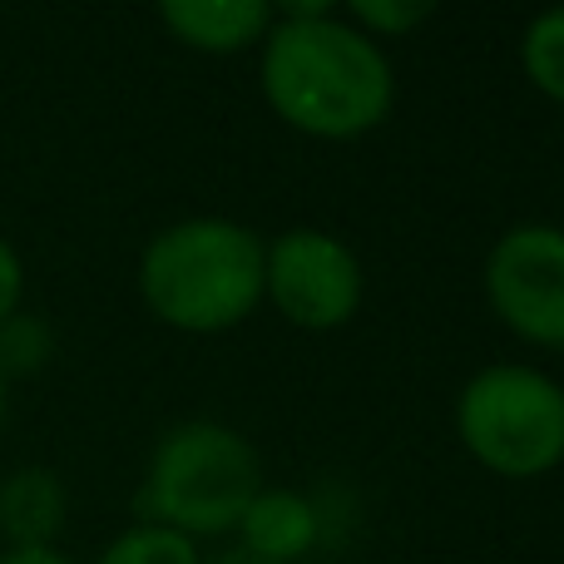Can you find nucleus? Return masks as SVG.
<instances>
[{"label":"nucleus","mask_w":564,"mask_h":564,"mask_svg":"<svg viewBox=\"0 0 564 564\" xmlns=\"http://www.w3.org/2000/svg\"><path fill=\"white\" fill-rule=\"evenodd\" d=\"M258 89L288 129L307 139H361L397 105L387 45L361 35L332 0H282L258 45Z\"/></svg>","instance_id":"f257e3e1"},{"label":"nucleus","mask_w":564,"mask_h":564,"mask_svg":"<svg viewBox=\"0 0 564 564\" xmlns=\"http://www.w3.org/2000/svg\"><path fill=\"white\" fill-rule=\"evenodd\" d=\"M139 297L174 332L218 337L243 327L263 302V238L224 214L178 218L139 253Z\"/></svg>","instance_id":"f03ea898"},{"label":"nucleus","mask_w":564,"mask_h":564,"mask_svg":"<svg viewBox=\"0 0 564 564\" xmlns=\"http://www.w3.org/2000/svg\"><path fill=\"white\" fill-rule=\"evenodd\" d=\"M263 486V456L253 441L228 421L194 416L159 436L134 490V516L188 540L234 535Z\"/></svg>","instance_id":"7ed1b4c3"},{"label":"nucleus","mask_w":564,"mask_h":564,"mask_svg":"<svg viewBox=\"0 0 564 564\" xmlns=\"http://www.w3.org/2000/svg\"><path fill=\"white\" fill-rule=\"evenodd\" d=\"M456 441L506 480H540L564 460V381L530 361H490L456 391Z\"/></svg>","instance_id":"20e7f679"},{"label":"nucleus","mask_w":564,"mask_h":564,"mask_svg":"<svg viewBox=\"0 0 564 564\" xmlns=\"http://www.w3.org/2000/svg\"><path fill=\"white\" fill-rule=\"evenodd\" d=\"M367 297V273L347 238L327 228H282L263 238V302L302 332H337L357 317Z\"/></svg>","instance_id":"39448f33"},{"label":"nucleus","mask_w":564,"mask_h":564,"mask_svg":"<svg viewBox=\"0 0 564 564\" xmlns=\"http://www.w3.org/2000/svg\"><path fill=\"white\" fill-rule=\"evenodd\" d=\"M480 288L520 341L564 351V224H510L490 243Z\"/></svg>","instance_id":"423d86ee"},{"label":"nucleus","mask_w":564,"mask_h":564,"mask_svg":"<svg viewBox=\"0 0 564 564\" xmlns=\"http://www.w3.org/2000/svg\"><path fill=\"white\" fill-rule=\"evenodd\" d=\"M234 535H238V545L253 550V555L268 564L307 560L317 545H327V535H322V510H317V500H312V490H288V486L258 490Z\"/></svg>","instance_id":"0eeeda50"},{"label":"nucleus","mask_w":564,"mask_h":564,"mask_svg":"<svg viewBox=\"0 0 564 564\" xmlns=\"http://www.w3.org/2000/svg\"><path fill=\"white\" fill-rule=\"evenodd\" d=\"M159 25L188 50L238 55V50L263 45V35L273 30V6L268 0H164Z\"/></svg>","instance_id":"6e6552de"},{"label":"nucleus","mask_w":564,"mask_h":564,"mask_svg":"<svg viewBox=\"0 0 564 564\" xmlns=\"http://www.w3.org/2000/svg\"><path fill=\"white\" fill-rule=\"evenodd\" d=\"M65 480L50 466H20L0 480V540L10 550H50L65 530Z\"/></svg>","instance_id":"1a4fd4ad"},{"label":"nucleus","mask_w":564,"mask_h":564,"mask_svg":"<svg viewBox=\"0 0 564 564\" xmlns=\"http://www.w3.org/2000/svg\"><path fill=\"white\" fill-rule=\"evenodd\" d=\"M520 69L545 99L564 105V6H545L520 30Z\"/></svg>","instance_id":"9d476101"},{"label":"nucleus","mask_w":564,"mask_h":564,"mask_svg":"<svg viewBox=\"0 0 564 564\" xmlns=\"http://www.w3.org/2000/svg\"><path fill=\"white\" fill-rule=\"evenodd\" d=\"M99 564H204V550H198V540L178 535V530L134 520L129 530H119L109 540Z\"/></svg>","instance_id":"9b49d317"},{"label":"nucleus","mask_w":564,"mask_h":564,"mask_svg":"<svg viewBox=\"0 0 564 564\" xmlns=\"http://www.w3.org/2000/svg\"><path fill=\"white\" fill-rule=\"evenodd\" d=\"M50 357H55V332H50V322L40 317V312L20 307L15 317L0 322V371H6V381L30 377V371H40Z\"/></svg>","instance_id":"f8f14e48"},{"label":"nucleus","mask_w":564,"mask_h":564,"mask_svg":"<svg viewBox=\"0 0 564 564\" xmlns=\"http://www.w3.org/2000/svg\"><path fill=\"white\" fill-rule=\"evenodd\" d=\"M341 15H347L361 35L387 45V40H401V35H411V30H421L436 15V6H431V0H351V6H341Z\"/></svg>","instance_id":"ddd939ff"},{"label":"nucleus","mask_w":564,"mask_h":564,"mask_svg":"<svg viewBox=\"0 0 564 564\" xmlns=\"http://www.w3.org/2000/svg\"><path fill=\"white\" fill-rule=\"evenodd\" d=\"M20 297H25V263H20V253L0 238V322L15 317Z\"/></svg>","instance_id":"4468645a"},{"label":"nucleus","mask_w":564,"mask_h":564,"mask_svg":"<svg viewBox=\"0 0 564 564\" xmlns=\"http://www.w3.org/2000/svg\"><path fill=\"white\" fill-rule=\"evenodd\" d=\"M0 564H75V560L59 555V550L50 545V550H6V555H0Z\"/></svg>","instance_id":"2eb2a0df"},{"label":"nucleus","mask_w":564,"mask_h":564,"mask_svg":"<svg viewBox=\"0 0 564 564\" xmlns=\"http://www.w3.org/2000/svg\"><path fill=\"white\" fill-rule=\"evenodd\" d=\"M204 564H268V560H258L253 550H243V545L234 540V545L218 550V555H204Z\"/></svg>","instance_id":"dca6fc26"},{"label":"nucleus","mask_w":564,"mask_h":564,"mask_svg":"<svg viewBox=\"0 0 564 564\" xmlns=\"http://www.w3.org/2000/svg\"><path fill=\"white\" fill-rule=\"evenodd\" d=\"M0 426H6V371H0Z\"/></svg>","instance_id":"f3484780"}]
</instances>
